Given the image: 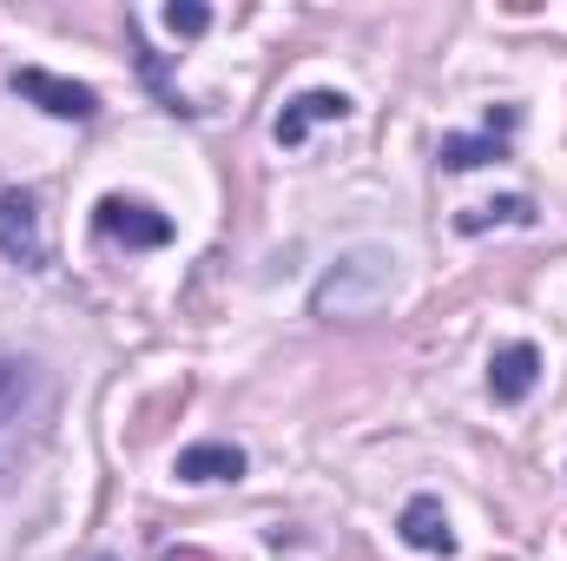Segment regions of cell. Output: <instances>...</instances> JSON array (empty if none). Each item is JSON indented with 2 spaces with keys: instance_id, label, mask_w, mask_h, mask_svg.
<instances>
[{
  "instance_id": "obj_3",
  "label": "cell",
  "mask_w": 567,
  "mask_h": 561,
  "mask_svg": "<svg viewBox=\"0 0 567 561\" xmlns=\"http://www.w3.org/2000/svg\"><path fill=\"white\" fill-rule=\"evenodd\" d=\"M93 225H100V238H113V245H126V252H158V245H172V218H165L158 205H145V198H126V192H106V198L93 205Z\"/></svg>"
},
{
  "instance_id": "obj_6",
  "label": "cell",
  "mask_w": 567,
  "mask_h": 561,
  "mask_svg": "<svg viewBox=\"0 0 567 561\" xmlns=\"http://www.w3.org/2000/svg\"><path fill=\"white\" fill-rule=\"evenodd\" d=\"M343 120H350V93H337V86H310V93L284 100V113L271 120V140L278 145H303L310 126H343Z\"/></svg>"
},
{
  "instance_id": "obj_9",
  "label": "cell",
  "mask_w": 567,
  "mask_h": 561,
  "mask_svg": "<svg viewBox=\"0 0 567 561\" xmlns=\"http://www.w3.org/2000/svg\"><path fill=\"white\" fill-rule=\"evenodd\" d=\"M396 529H403V542H410L416 555H455V529H449V509H442L435 496H410Z\"/></svg>"
},
{
  "instance_id": "obj_5",
  "label": "cell",
  "mask_w": 567,
  "mask_h": 561,
  "mask_svg": "<svg viewBox=\"0 0 567 561\" xmlns=\"http://www.w3.org/2000/svg\"><path fill=\"white\" fill-rule=\"evenodd\" d=\"M13 93L33 100V106L53 113V120H73V126H86V120L100 113V93H93V86L60 80V73H47V67H13Z\"/></svg>"
},
{
  "instance_id": "obj_11",
  "label": "cell",
  "mask_w": 567,
  "mask_h": 561,
  "mask_svg": "<svg viewBox=\"0 0 567 561\" xmlns=\"http://www.w3.org/2000/svg\"><path fill=\"white\" fill-rule=\"evenodd\" d=\"M495 225H535V198H522V192H508V198H488V205H468L462 218H455V232H495Z\"/></svg>"
},
{
  "instance_id": "obj_10",
  "label": "cell",
  "mask_w": 567,
  "mask_h": 561,
  "mask_svg": "<svg viewBox=\"0 0 567 561\" xmlns=\"http://www.w3.org/2000/svg\"><path fill=\"white\" fill-rule=\"evenodd\" d=\"M172 476L178 482H238L245 476V449L238 442H192V449H178Z\"/></svg>"
},
{
  "instance_id": "obj_7",
  "label": "cell",
  "mask_w": 567,
  "mask_h": 561,
  "mask_svg": "<svg viewBox=\"0 0 567 561\" xmlns=\"http://www.w3.org/2000/svg\"><path fill=\"white\" fill-rule=\"evenodd\" d=\"M515 106H502V113H488V133H449V140L435 145V159H442V172H475V165H488V159H508V133H515Z\"/></svg>"
},
{
  "instance_id": "obj_2",
  "label": "cell",
  "mask_w": 567,
  "mask_h": 561,
  "mask_svg": "<svg viewBox=\"0 0 567 561\" xmlns=\"http://www.w3.org/2000/svg\"><path fill=\"white\" fill-rule=\"evenodd\" d=\"M390 290H396V252L390 245H357L317 278L310 310L317 317H370L377 304H390Z\"/></svg>"
},
{
  "instance_id": "obj_8",
  "label": "cell",
  "mask_w": 567,
  "mask_h": 561,
  "mask_svg": "<svg viewBox=\"0 0 567 561\" xmlns=\"http://www.w3.org/2000/svg\"><path fill=\"white\" fill-rule=\"evenodd\" d=\"M535 384H542V350L535 344H502L488 357V397L495 404H528Z\"/></svg>"
},
{
  "instance_id": "obj_4",
  "label": "cell",
  "mask_w": 567,
  "mask_h": 561,
  "mask_svg": "<svg viewBox=\"0 0 567 561\" xmlns=\"http://www.w3.org/2000/svg\"><path fill=\"white\" fill-rule=\"evenodd\" d=\"M0 258L20 265V272H40V265H47L40 205H33V192H20V185H0Z\"/></svg>"
},
{
  "instance_id": "obj_1",
  "label": "cell",
  "mask_w": 567,
  "mask_h": 561,
  "mask_svg": "<svg viewBox=\"0 0 567 561\" xmlns=\"http://www.w3.org/2000/svg\"><path fill=\"white\" fill-rule=\"evenodd\" d=\"M53 404H60V384L40 357H20V350H0V489L33 462V449L47 442L53 429Z\"/></svg>"
},
{
  "instance_id": "obj_12",
  "label": "cell",
  "mask_w": 567,
  "mask_h": 561,
  "mask_svg": "<svg viewBox=\"0 0 567 561\" xmlns=\"http://www.w3.org/2000/svg\"><path fill=\"white\" fill-rule=\"evenodd\" d=\"M165 27H172L178 40H198V33L212 27V7H205V0H172V7H165Z\"/></svg>"
}]
</instances>
